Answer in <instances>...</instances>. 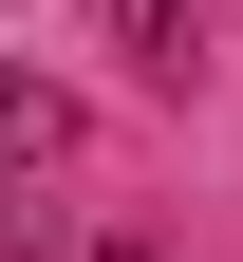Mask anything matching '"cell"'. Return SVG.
<instances>
[{"label":"cell","mask_w":243,"mask_h":262,"mask_svg":"<svg viewBox=\"0 0 243 262\" xmlns=\"http://www.w3.org/2000/svg\"><path fill=\"white\" fill-rule=\"evenodd\" d=\"M113 19H131V56H150V75H187V56H206V0H113Z\"/></svg>","instance_id":"cell-2"},{"label":"cell","mask_w":243,"mask_h":262,"mask_svg":"<svg viewBox=\"0 0 243 262\" xmlns=\"http://www.w3.org/2000/svg\"><path fill=\"white\" fill-rule=\"evenodd\" d=\"M56 150H75V94H38L19 56H0V169H56Z\"/></svg>","instance_id":"cell-1"}]
</instances>
